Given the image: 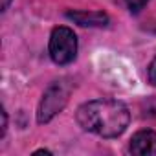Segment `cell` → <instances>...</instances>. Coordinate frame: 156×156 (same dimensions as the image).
Returning <instances> with one entry per match:
<instances>
[{
	"label": "cell",
	"mask_w": 156,
	"mask_h": 156,
	"mask_svg": "<svg viewBox=\"0 0 156 156\" xmlns=\"http://www.w3.org/2000/svg\"><path fill=\"white\" fill-rule=\"evenodd\" d=\"M75 119L85 130L101 138H118L130 121V112L118 99H94L77 108Z\"/></svg>",
	"instance_id": "1"
},
{
	"label": "cell",
	"mask_w": 156,
	"mask_h": 156,
	"mask_svg": "<svg viewBox=\"0 0 156 156\" xmlns=\"http://www.w3.org/2000/svg\"><path fill=\"white\" fill-rule=\"evenodd\" d=\"M50 57L57 64H68L77 55V37L66 26L53 28L50 35Z\"/></svg>",
	"instance_id": "2"
},
{
	"label": "cell",
	"mask_w": 156,
	"mask_h": 156,
	"mask_svg": "<svg viewBox=\"0 0 156 156\" xmlns=\"http://www.w3.org/2000/svg\"><path fill=\"white\" fill-rule=\"evenodd\" d=\"M68 98H70V87L64 85V83H53L46 94L42 96V101L39 105V114H37V119L39 123H48L57 112H61L64 108V105L68 103Z\"/></svg>",
	"instance_id": "3"
},
{
	"label": "cell",
	"mask_w": 156,
	"mask_h": 156,
	"mask_svg": "<svg viewBox=\"0 0 156 156\" xmlns=\"http://www.w3.org/2000/svg\"><path fill=\"white\" fill-rule=\"evenodd\" d=\"M129 151L136 156L156 154V132L154 130H138L130 138Z\"/></svg>",
	"instance_id": "4"
},
{
	"label": "cell",
	"mask_w": 156,
	"mask_h": 156,
	"mask_svg": "<svg viewBox=\"0 0 156 156\" xmlns=\"http://www.w3.org/2000/svg\"><path fill=\"white\" fill-rule=\"evenodd\" d=\"M68 17L81 26H105L108 20L105 13H68Z\"/></svg>",
	"instance_id": "5"
},
{
	"label": "cell",
	"mask_w": 156,
	"mask_h": 156,
	"mask_svg": "<svg viewBox=\"0 0 156 156\" xmlns=\"http://www.w3.org/2000/svg\"><path fill=\"white\" fill-rule=\"evenodd\" d=\"M147 2H149V0H125L127 8H129L132 13H140V11L147 6Z\"/></svg>",
	"instance_id": "6"
},
{
	"label": "cell",
	"mask_w": 156,
	"mask_h": 156,
	"mask_svg": "<svg viewBox=\"0 0 156 156\" xmlns=\"http://www.w3.org/2000/svg\"><path fill=\"white\" fill-rule=\"evenodd\" d=\"M147 75H149V81L156 87V57H154L152 62L149 64V68H147Z\"/></svg>",
	"instance_id": "7"
},
{
	"label": "cell",
	"mask_w": 156,
	"mask_h": 156,
	"mask_svg": "<svg viewBox=\"0 0 156 156\" xmlns=\"http://www.w3.org/2000/svg\"><path fill=\"white\" fill-rule=\"evenodd\" d=\"M6 129H8V118H6V112L2 110V130H0V136L6 134Z\"/></svg>",
	"instance_id": "8"
},
{
	"label": "cell",
	"mask_w": 156,
	"mask_h": 156,
	"mask_svg": "<svg viewBox=\"0 0 156 156\" xmlns=\"http://www.w3.org/2000/svg\"><path fill=\"white\" fill-rule=\"evenodd\" d=\"M9 2H11V0H2V11H6V9H8Z\"/></svg>",
	"instance_id": "9"
}]
</instances>
